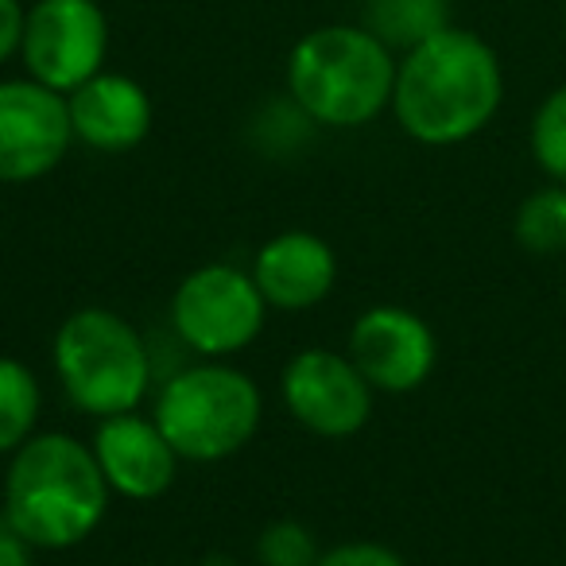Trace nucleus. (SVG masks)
I'll return each mask as SVG.
<instances>
[{
	"instance_id": "obj_8",
	"label": "nucleus",
	"mask_w": 566,
	"mask_h": 566,
	"mask_svg": "<svg viewBox=\"0 0 566 566\" xmlns=\"http://www.w3.org/2000/svg\"><path fill=\"white\" fill-rule=\"evenodd\" d=\"M283 408L300 427L318 439H354L373 419V385L361 377L349 354L326 346L300 349L283 365L280 377Z\"/></svg>"
},
{
	"instance_id": "obj_21",
	"label": "nucleus",
	"mask_w": 566,
	"mask_h": 566,
	"mask_svg": "<svg viewBox=\"0 0 566 566\" xmlns=\"http://www.w3.org/2000/svg\"><path fill=\"white\" fill-rule=\"evenodd\" d=\"M0 566H35V547L4 520H0Z\"/></svg>"
},
{
	"instance_id": "obj_13",
	"label": "nucleus",
	"mask_w": 566,
	"mask_h": 566,
	"mask_svg": "<svg viewBox=\"0 0 566 566\" xmlns=\"http://www.w3.org/2000/svg\"><path fill=\"white\" fill-rule=\"evenodd\" d=\"M66 109H71L74 140L105 151V156L140 148L151 133V120H156V105H151L148 90L117 71H102L90 82H82L74 94H66Z\"/></svg>"
},
{
	"instance_id": "obj_12",
	"label": "nucleus",
	"mask_w": 566,
	"mask_h": 566,
	"mask_svg": "<svg viewBox=\"0 0 566 566\" xmlns=\"http://www.w3.org/2000/svg\"><path fill=\"white\" fill-rule=\"evenodd\" d=\"M252 280L268 307L311 311L331 300L338 283V252L311 229H283L252 256Z\"/></svg>"
},
{
	"instance_id": "obj_1",
	"label": "nucleus",
	"mask_w": 566,
	"mask_h": 566,
	"mask_svg": "<svg viewBox=\"0 0 566 566\" xmlns=\"http://www.w3.org/2000/svg\"><path fill=\"white\" fill-rule=\"evenodd\" d=\"M504 102V66L470 28L447 32L400 55L392 117L416 144L454 148L485 133Z\"/></svg>"
},
{
	"instance_id": "obj_6",
	"label": "nucleus",
	"mask_w": 566,
	"mask_h": 566,
	"mask_svg": "<svg viewBox=\"0 0 566 566\" xmlns=\"http://www.w3.org/2000/svg\"><path fill=\"white\" fill-rule=\"evenodd\" d=\"M268 303L252 272L237 264H202L175 287L171 326L198 357H233L260 338Z\"/></svg>"
},
{
	"instance_id": "obj_15",
	"label": "nucleus",
	"mask_w": 566,
	"mask_h": 566,
	"mask_svg": "<svg viewBox=\"0 0 566 566\" xmlns=\"http://www.w3.org/2000/svg\"><path fill=\"white\" fill-rule=\"evenodd\" d=\"M43 392L35 373L20 357L0 354V454H17L35 434Z\"/></svg>"
},
{
	"instance_id": "obj_18",
	"label": "nucleus",
	"mask_w": 566,
	"mask_h": 566,
	"mask_svg": "<svg viewBox=\"0 0 566 566\" xmlns=\"http://www.w3.org/2000/svg\"><path fill=\"white\" fill-rule=\"evenodd\" d=\"M315 532L300 520H272L256 535V563L260 566H315L318 563Z\"/></svg>"
},
{
	"instance_id": "obj_7",
	"label": "nucleus",
	"mask_w": 566,
	"mask_h": 566,
	"mask_svg": "<svg viewBox=\"0 0 566 566\" xmlns=\"http://www.w3.org/2000/svg\"><path fill=\"white\" fill-rule=\"evenodd\" d=\"M109 55V20L97 0H35L24 20L28 78L43 82L59 94H74L82 82L105 71Z\"/></svg>"
},
{
	"instance_id": "obj_9",
	"label": "nucleus",
	"mask_w": 566,
	"mask_h": 566,
	"mask_svg": "<svg viewBox=\"0 0 566 566\" xmlns=\"http://www.w3.org/2000/svg\"><path fill=\"white\" fill-rule=\"evenodd\" d=\"M74 144L66 94L35 78L0 82V182L48 179Z\"/></svg>"
},
{
	"instance_id": "obj_3",
	"label": "nucleus",
	"mask_w": 566,
	"mask_h": 566,
	"mask_svg": "<svg viewBox=\"0 0 566 566\" xmlns=\"http://www.w3.org/2000/svg\"><path fill=\"white\" fill-rule=\"evenodd\" d=\"M400 59L361 24L307 32L287 55V97L311 125L361 128L392 109Z\"/></svg>"
},
{
	"instance_id": "obj_4",
	"label": "nucleus",
	"mask_w": 566,
	"mask_h": 566,
	"mask_svg": "<svg viewBox=\"0 0 566 566\" xmlns=\"http://www.w3.org/2000/svg\"><path fill=\"white\" fill-rule=\"evenodd\" d=\"M264 396L249 373L202 357L159 385L151 419L182 462H226L252 442Z\"/></svg>"
},
{
	"instance_id": "obj_11",
	"label": "nucleus",
	"mask_w": 566,
	"mask_h": 566,
	"mask_svg": "<svg viewBox=\"0 0 566 566\" xmlns=\"http://www.w3.org/2000/svg\"><path fill=\"white\" fill-rule=\"evenodd\" d=\"M90 450L102 465L109 493L125 496V501H156L179 478L182 458L175 454L156 419L140 416V411L97 419Z\"/></svg>"
},
{
	"instance_id": "obj_19",
	"label": "nucleus",
	"mask_w": 566,
	"mask_h": 566,
	"mask_svg": "<svg viewBox=\"0 0 566 566\" xmlns=\"http://www.w3.org/2000/svg\"><path fill=\"white\" fill-rule=\"evenodd\" d=\"M315 566H408L403 555L388 543H377V539H349V543H338V547L323 551Z\"/></svg>"
},
{
	"instance_id": "obj_16",
	"label": "nucleus",
	"mask_w": 566,
	"mask_h": 566,
	"mask_svg": "<svg viewBox=\"0 0 566 566\" xmlns=\"http://www.w3.org/2000/svg\"><path fill=\"white\" fill-rule=\"evenodd\" d=\"M512 237H516L520 249L532 252V256H563L566 252V187L563 182H547V187L532 190V195L516 206Z\"/></svg>"
},
{
	"instance_id": "obj_17",
	"label": "nucleus",
	"mask_w": 566,
	"mask_h": 566,
	"mask_svg": "<svg viewBox=\"0 0 566 566\" xmlns=\"http://www.w3.org/2000/svg\"><path fill=\"white\" fill-rule=\"evenodd\" d=\"M527 148L532 159L551 182L566 187V82L555 86L532 113V128H527Z\"/></svg>"
},
{
	"instance_id": "obj_10",
	"label": "nucleus",
	"mask_w": 566,
	"mask_h": 566,
	"mask_svg": "<svg viewBox=\"0 0 566 566\" xmlns=\"http://www.w3.org/2000/svg\"><path fill=\"white\" fill-rule=\"evenodd\" d=\"M346 354L373 385V392L408 396L431 380L439 365V338L423 315L396 303H380L357 315Z\"/></svg>"
},
{
	"instance_id": "obj_2",
	"label": "nucleus",
	"mask_w": 566,
	"mask_h": 566,
	"mask_svg": "<svg viewBox=\"0 0 566 566\" xmlns=\"http://www.w3.org/2000/svg\"><path fill=\"white\" fill-rule=\"evenodd\" d=\"M109 496L90 442L66 431L32 434L4 473V524L35 551H71L102 527Z\"/></svg>"
},
{
	"instance_id": "obj_5",
	"label": "nucleus",
	"mask_w": 566,
	"mask_h": 566,
	"mask_svg": "<svg viewBox=\"0 0 566 566\" xmlns=\"http://www.w3.org/2000/svg\"><path fill=\"white\" fill-rule=\"evenodd\" d=\"M55 373L66 400L94 419L140 411L151 392V354L140 331L109 307H82L55 334Z\"/></svg>"
},
{
	"instance_id": "obj_14",
	"label": "nucleus",
	"mask_w": 566,
	"mask_h": 566,
	"mask_svg": "<svg viewBox=\"0 0 566 566\" xmlns=\"http://www.w3.org/2000/svg\"><path fill=\"white\" fill-rule=\"evenodd\" d=\"M450 24V0H365L361 12V28H369L396 55H408Z\"/></svg>"
},
{
	"instance_id": "obj_20",
	"label": "nucleus",
	"mask_w": 566,
	"mask_h": 566,
	"mask_svg": "<svg viewBox=\"0 0 566 566\" xmlns=\"http://www.w3.org/2000/svg\"><path fill=\"white\" fill-rule=\"evenodd\" d=\"M24 20L28 9L24 0H0V66L20 55V40H24Z\"/></svg>"
}]
</instances>
